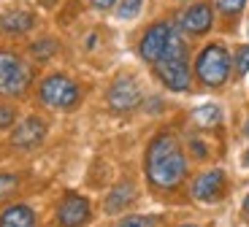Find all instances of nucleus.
I'll list each match as a JSON object with an SVG mask.
<instances>
[{
    "mask_svg": "<svg viewBox=\"0 0 249 227\" xmlns=\"http://www.w3.org/2000/svg\"><path fill=\"white\" fill-rule=\"evenodd\" d=\"M146 176L160 190H174L187 176V160L181 154V146L171 133H162L152 141L146 152Z\"/></svg>",
    "mask_w": 249,
    "mask_h": 227,
    "instance_id": "obj_1",
    "label": "nucleus"
},
{
    "mask_svg": "<svg viewBox=\"0 0 249 227\" xmlns=\"http://www.w3.org/2000/svg\"><path fill=\"white\" fill-rule=\"evenodd\" d=\"M157 70V76L162 79V84L174 89V92H184L190 89V68H187V46L181 41V35H176V30L171 33L168 46L162 52V57L157 62H152Z\"/></svg>",
    "mask_w": 249,
    "mask_h": 227,
    "instance_id": "obj_2",
    "label": "nucleus"
},
{
    "mask_svg": "<svg viewBox=\"0 0 249 227\" xmlns=\"http://www.w3.org/2000/svg\"><path fill=\"white\" fill-rule=\"evenodd\" d=\"M195 73L206 87H222L231 76V54L219 43H209L195 60Z\"/></svg>",
    "mask_w": 249,
    "mask_h": 227,
    "instance_id": "obj_3",
    "label": "nucleus"
},
{
    "mask_svg": "<svg viewBox=\"0 0 249 227\" xmlns=\"http://www.w3.org/2000/svg\"><path fill=\"white\" fill-rule=\"evenodd\" d=\"M30 84V68L11 52H0V92L22 95Z\"/></svg>",
    "mask_w": 249,
    "mask_h": 227,
    "instance_id": "obj_4",
    "label": "nucleus"
},
{
    "mask_svg": "<svg viewBox=\"0 0 249 227\" xmlns=\"http://www.w3.org/2000/svg\"><path fill=\"white\" fill-rule=\"evenodd\" d=\"M41 103L52 105V108H73L79 100V87L68 79V76H49L41 84Z\"/></svg>",
    "mask_w": 249,
    "mask_h": 227,
    "instance_id": "obj_5",
    "label": "nucleus"
},
{
    "mask_svg": "<svg viewBox=\"0 0 249 227\" xmlns=\"http://www.w3.org/2000/svg\"><path fill=\"white\" fill-rule=\"evenodd\" d=\"M171 33H174V27L168 25V22H157V25H152L149 30H146V35L141 38V57L146 62H157L162 57V52H165V46H168V38Z\"/></svg>",
    "mask_w": 249,
    "mask_h": 227,
    "instance_id": "obj_6",
    "label": "nucleus"
},
{
    "mask_svg": "<svg viewBox=\"0 0 249 227\" xmlns=\"http://www.w3.org/2000/svg\"><path fill=\"white\" fill-rule=\"evenodd\" d=\"M138 103H141V89H138V84L133 79L122 76V79H117L111 84V89H108V105L114 111H130Z\"/></svg>",
    "mask_w": 249,
    "mask_h": 227,
    "instance_id": "obj_7",
    "label": "nucleus"
},
{
    "mask_svg": "<svg viewBox=\"0 0 249 227\" xmlns=\"http://www.w3.org/2000/svg\"><path fill=\"white\" fill-rule=\"evenodd\" d=\"M57 219H60L62 227H84L89 219V203L81 195H65V200L60 203L57 209Z\"/></svg>",
    "mask_w": 249,
    "mask_h": 227,
    "instance_id": "obj_8",
    "label": "nucleus"
},
{
    "mask_svg": "<svg viewBox=\"0 0 249 227\" xmlns=\"http://www.w3.org/2000/svg\"><path fill=\"white\" fill-rule=\"evenodd\" d=\"M44 135H46V124L41 122L38 117H30V119H25V122L14 130L11 143L17 149H36L38 143L44 141Z\"/></svg>",
    "mask_w": 249,
    "mask_h": 227,
    "instance_id": "obj_9",
    "label": "nucleus"
},
{
    "mask_svg": "<svg viewBox=\"0 0 249 227\" xmlns=\"http://www.w3.org/2000/svg\"><path fill=\"white\" fill-rule=\"evenodd\" d=\"M222 192H225V173L222 171L203 173V176L195 178V184H193V197L195 200H203V203L217 200Z\"/></svg>",
    "mask_w": 249,
    "mask_h": 227,
    "instance_id": "obj_10",
    "label": "nucleus"
},
{
    "mask_svg": "<svg viewBox=\"0 0 249 227\" xmlns=\"http://www.w3.org/2000/svg\"><path fill=\"white\" fill-rule=\"evenodd\" d=\"M212 22H214V14H212V6H209V3H195V6H190L181 14V27H184L187 33H193V35L206 33L212 27Z\"/></svg>",
    "mask_w": 249,
    "mask_h": 227,
    "instance_id": "obj_11",
    "label": "nucleus"
},
{
    "mask_svg": "<svg viewBox=\"0 0 249 227\" xmlns=\"http://www.w3.org/2000/svg\"><path fill=\"white\" fill-rule=\"evenodd\" d=\"M36 25V19H33V14L27 11H8L0 17V35H22V33H27L30 27Z\"/></svg>",
    "mask_w": 249,
    "mask_h": 227,
    "instance_id": "obj_12",
    "label": "nucleus"
},
{
    "mask_svg": "<svg viewBox=\"0 0 249 227\" xmlns=\"http://www.w3.org/2000/svg\"><path fill=\"white\" fill-rule=\"evenodd\" d=\"M0 227H36V214H33V209L25 206V203L8 206L0 214Z\"/></svg>",
    "mask_w": 249,
    "mask_h": 227,
    "instance_id": "obj_13",
    "label": "nucleus"
},
{
    "mask_svg": "<svg viewBox=\"0 0 249 227\" xmlns=\"http://www.w3.org/2000/svg\"><path fill=\"white\" fill-rule=\"evenodd\" d=\"M133 197H136V192H133V184H119V187H114L111 192H108V197H106V211L108 214H117V211H122V209H127L133 203Z\"/></svg>",
    "mask_w": 249,
    "mask_h": 227,
    "instance_id": "obj_14",
    "label": "nucleus"
},
{
    "mask_svg": "<svg viewBox=\"0 0 249 227\" xmlns=\"http://www.w3.org/2000/svg\"><path fill=\"white\" fill-rule=\"evenodd\" d=\"M193 122L198 127H217L222 122V111L217 105H200V108L193 111Z\"/></svg>",
    "mask_w": 249,
    "mask_h": 227,
    "instance_id": "obj_15",
    "label": "nucleus"
},
{
    "mask_svg": "<svg viewBox=\"0 0 249 227\" xmlns=\"http://www.w3.org/2000/svg\"><path fill=\"white\" fill-rule=\"evenodd\" d=\"M54 52H57V43L52 41V38H46V41H38L36 46H33V57H36V60H41V62H46L52 54H54Z\"/></svg>",
    "mask_w": 249,
    "mask_h": 227,
    "instance_id": "obj_16",
    "label": "nucleus"
},
{
    "mask_svg": "<svg viewBox=\"0 0 249 227\" xmlns=\"http://www.w3.org/2000/svg\"><path fill=\"white\" fill-rule=\"evenodd\" d=\"M141 6H143V0H122L117 14H119L122 19H133L138 11H141Z\"/></svg>",
    "mask_w": 249,
    "mask_h": 227,
    "instance_id": "obj_17",
    "label": "nucleus"
},
{
    "mask_svg": "<svg viewBox=\"0 0 249 227\" xmlns=\"http://www.w3.org/2000/svg\"><path fill=\"white\" fill-rule=\"evenodd\" d=\"M17 176H11V173H0V200H6L11 192H17Z\"/></svg>",
    "mask_w": 249,
    "mask_h": 227,
    "instance_id": "obj_18",
    "label": "nucleus"
},
{
    "mask_svg": "<svg viewBox=\"0 0 249 227\" xmlns=\"http://www.w3.org/2000/svg\"><path fill=\"white\" fill-rule=\"evenodd\" d=\"M236 73L238 76H247L249 73V46H238V52H236Z\"/></svg>",
    "mask_w": 249,
    "mask_h": 227,
    "instance_id": "obj_19",
    "label": "nucleus"
},
{
    "mask_svg": "<svg viewBox=\"0 0 249 227\" xmlns=\"http://www.w3.org/2000/svg\"><path fill=\"white\" fill-rule=\"evenodd\" d=\"M217 6L222 14H228V17H236V14H241V8L247 6V0H217Z\"/></svg>",
    "mask_w": 249,
    "mask_h": 227,
    "instance_id": "obj_20",
    "label": "nucleus"
},
{
    "mask_svg": "<svg viewBox=\"0 0 249 227\" xmlns=\"http://www.w3.org/2000/svg\"><path fill=\"white\" fill-rule=\"evenodd\" d=\"M117 227H152V222L143 219V216H127V219H122Z\"/></svg>",
    "mask_w": 249,
    "mask_h": 227,
    "instance_id": "obj_21",
    "label": "nucleus"
},
{
    "mask_svg": "<svg viewBox=\"0 0 249 227\" xmlns=\"http://www.w3.org/2000/svg\"><path fill=\"white\" fill-rule=\"evenodd\" d=\"M11 122H14V108L11 105H0V130L11 127Z\"/></svg>",
    "mask_w": 249,
    "mask_h": 227,
    "instance_id": "obj_22",
    "label": "nucleus"
},
{
    "mask_svg": "<svg viewBox=\"0 0 249 227\" xmlns=\"http://www.w3.org/2000/svg\"><path fill=\"white\" fill-rule=\"evenodd\" d=\"M114 3H117V0H92V6L95 8H103V11H106V8H111Z\"/></svg>",
    "mask_w": 249,
    "mask_h": 227,
    "instance_id": "obj_23",
    "label": "nucleus"
},
{
    "mask_svg": "<svg viewBox=\"0 0 249 227\" xmlns=\"http://www.w3.org/2000/svg\"><path fill=\"white\" fill-rule=\"evenodd\" d=\"M193 152L198 154V157H206V149L200 146V141H193Z\"/></svg>",
    "mask_w": 249,
    "mask_h": 227,
    "instance_id": "obj_24",
    "label": "nucleus"
},
{
    "mask_svg": "<svg viewBox=\"0 0 249 227\" xmlns=\"http://www.w3.org/2000/svg\"><path fill=\"white\" fill-rule=\"evenodd\" d=\"M38 3H41V6H44V8H52V6H57L60 0H38Z\"/></svg>",
    "mask_w": 249,
    "mask_h": 227,
    "instance_id": "obj_25",
    "label": "nucleus"
},
{
    "mask_svg": "<svg viewBox=\"0 0 249 227\" xmlns=\"http://www.w3.org/2000/svg\"><path fill=\"white\" fill-rule=\"evenodd\" d=\"M244 211H247V214H249V195L244 197Z\"/></svg>",
    "mask_w": 249,
    "mask_h": 227,
    "instance_id": "obj_26",
    "label": "nucleus"
},
{
    "mask_svg": "<svg viewBox=\"0 0 249 227\" xmlns=\"http://www.w3.org/2000/svg\"><path fill=\"white\" fill-rule=\"evenodd\" d=\"M244 165L249 168V149H247V154H244Z\"/></svg>",
    "mask_w": 249,
    "mask_h": 227,
    "instance_id": "obj_27",
    "label": "nucleus"
},
{
    "mask_svg": "<svg viewBox=\"0 0 249 227\" xmlns=\"http://www.w3.org/2000/svg\"><path fill=\"white\" fill-rule=\"evenodd\" d=\"M244 130H247V135H249V119H247V127H244Z\"/></svg>",
    "mask_w": 249,
    "mask_h": 227,
    "instance_id": "obj_28",
    "label": "nucleus"
},
{
    "mask_svg": "<svg viewBox=\"0 0 249 227\" xmlns=\"http://www.w3.org/2000/svg\"><path fill=\"white\" fill-rule=\"evenodd\" d=\"M181 227H195V225H181Z\"/></svg>",
    "mask_w": 249,
    "mask_h": 227,
    "instance_id": "obj_29",
    "label": "nucleus"
}]
</instances>
